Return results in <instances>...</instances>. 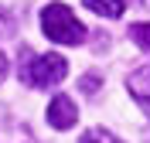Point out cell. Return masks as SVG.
<instances>
[{
	"mask_svg": "<svg viewBox=\"0 0 150 143\" xmlns=\"http://www.w3.org/2000/svg\"><path fill=\"white\" fill-rule=\"evenodd\" d=\"M79 113H75V102L68 95H55L51 102H48V126H55V130H72Z\"/></svg>",
	"mask_w": 150,
	"mask_h": 143,
	"instance_id": "3957f363",
	"label": "cell"
},
{
	"mask_svg": "<svg viewBox=\"0 0 150 143\" xmlns=\"http://www.w3.org/2000/svg\"><path fill=\"white\" fill-rule=\"evenodd\" d=\"M126 89H130V95L140 102V109L150 116V65H143V68H137V72H130Z\"/></svg>",
	"mask_w": 150,
	"mask_h": 143,
	"instance_id": "277c9868",
	"label": "cell"
},
{
	"mask_svg": "<svg viewBox=\"0 0 150 143\" xmlns=\"http://www.w3.org/2000/svg\"><path fill=\"white\" fill-rule=\"evenodd\" d=\"M79 85H82L85 95H96V92H99V85H103V78L96 75V72H89V75H82V82H79Z\"/></svg>",
	"mask_w": 150,
	"mask_h": 143,
	"instance_id": "ba28073f",
	"label": "cell"
},
{
	"mask_svg": "<svg viewBox=\"0 0 150 143\" xmlns=\"http://www.w3.org/2000/svg\"><path fill=\"white\" fill-rule=\"evenodd\" d=\"M14 34V17L7 14V7H0V38H10Z\"/></svg>",
	"mask_w": 150,
	"mask_h": 143,
	"instance_id": "9c48e42d",
	"label": "cell"
},
{
	"mask_svg": "<svg viewBox=\"0 0 150 143\" xmlns=\"http://www.w3.org/2000/svg\"><path fill=\"white\" fill-rule=\"evenodd\" d=\"M41 31L55 44H82L85 41V24L75 17L68 4H48L41 10Z\"/></svg>",
	"mask_w": 150,
	"mask_h": 143,
	"instance_id": "6da1fadb",
	"label": "cell"
},
{
	"mask_svg": "<svg viewBox=\"0 0 150 143\" xmlns=\"http://www.w3.org/2000/svg\"><path fill=\"white\" fill-rule=\"evenodd\" d=\"M4 78H7V55L0 51V82H4Z\"/></svg>",
	"mask_w": 150,
	"mask_h": 143,
	"instance_id": "30bf717a",
	"label": "cell"
},
{
	"mask_svg": "<svg viewBox=\"0 0 150 143\" xmlns=\"http://www.w3.org/2000/svg\"><path fill=\"white\" fill-rule=\"evenodd\" d=\"M28 58L21 65V82L31 89H48V85H58L62 78L68 75V61L62 55H31L28 48L21 51Z\"/></svg>",
	"mask_w": 150,
	"mask_h": 143,
	"instance_id": "7a4b0ae2",
	"label": "cell"
},
{
	"mask_svg": "<svg viewBox=\"0 0 150 143\" xmlns=\"http://www.w3.org/2000/svg\"><path fill=\"white\" fill-rule=\"evenodd\" d=\"M130 38L137 41L143 51H150V24H147V20H140V24H130Z\"/></svg>",
	"mask_w": 150,
	"mask_h": 143,
	"instance_id": "52a82bcc",
	"label": "cell"
},
{
	"mask_svg": "<svg viewBox=\"0 0 150 143\" xmlns=\"http://www.w3.org/2000/svg\"><path fill=\"white\" fill-rule=\"evenodd\" d=\"M79 143H123V140H120V136H112L109 130H103V126H92V130H85V133H82Z\"/></svg>",
	"mask_w": 150,
	"mask_h": 143,
	"instance_id": "8992f818",
	"label": "cell"
},
{
	"mask_svg": "<svg viewBox=\"0 0 150 143\" xmlns=\"http://www.w3.org/2000/svg\"><path fill=\"white\" fill-rule=\"evenodd\" d=\"M82 4L92 10V14H103V17H109V20L123 17V10H126V0H82Z\"/></svg>",
	"mask_w": 150,
	"mask_h": 143,
	"instance_id": "5b68a950",
	"label": "cell"
}]
</instances>
